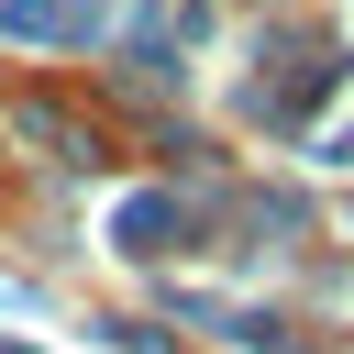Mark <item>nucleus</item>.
<instances>
[{"mask_svg":"<svg viewBox=\"0 0 354 354\" xmlns=\"http://www.w3.org/2000/svg\"><path fill=\"white\" fill-rule=\"evenodd\" d=\"M166 232H177V199H133V210H122V243H133V254H155Z\"/></svg>","mask_w":354,"mask_h":354,"instance_id":"1","label":"nucleus"}]
</instances>
